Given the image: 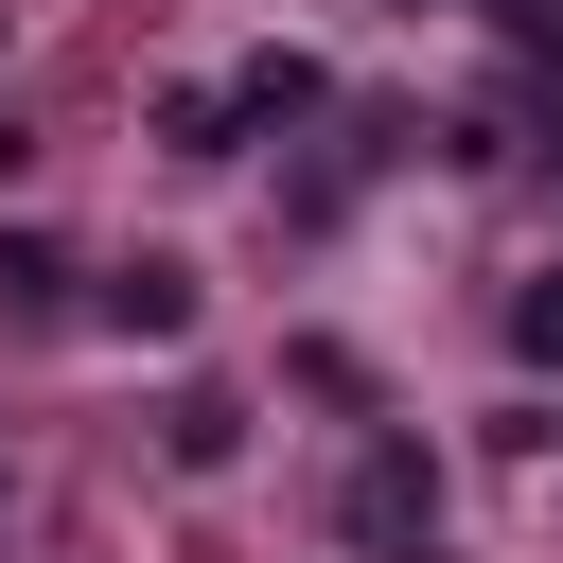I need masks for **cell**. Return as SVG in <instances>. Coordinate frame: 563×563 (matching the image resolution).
<instances>
[{
  "mask_svg": "<svg viewBox=\"0 0 563 563\" xmlns=\"http://www.w3.org/2000/svg\"><path fill=\"white\" fill-rule=\"evenodd\" d=\"M334 528H352L369 563H422V545H440V475H422L405 440H369V457H352V493H334Z\"/></svg>",
  "mask_w": 563,
  "mask_h": 563,
  "instance_id": "cell-1",
  "label": "cell"
},
{
  "mask_svg": "<svg viewBox=\"0 0 563 563\" xmlns=\"http://www.w3.org/2000/svg\"><path fill=\"white\" fill-rule=\"evenodd\" d=\"M510 334H528V352L563 369V282H528V317H510Z\"/></svg>",
  "mask_w": 563,
  "mask_h": 563,
  "instance_id": "cell-2",
  "label": "cell"
}]
</instances>
